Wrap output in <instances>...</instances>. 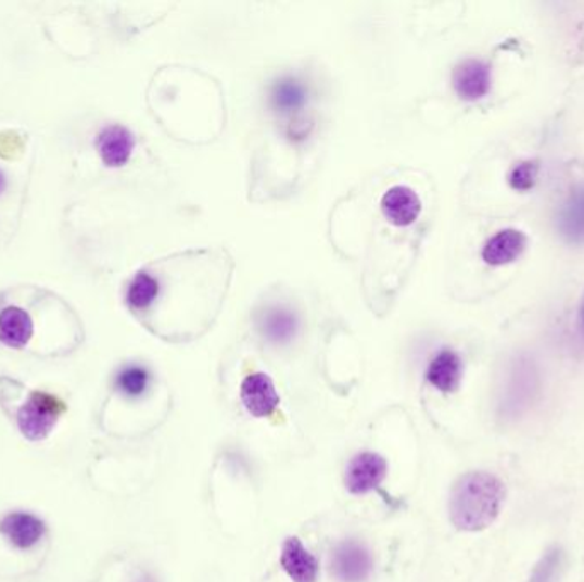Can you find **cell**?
<instances>
[{"label":"cell","instance_id":"6da1fadb","mask_svg":"<svg viewBox=\"0 0 584 582\" xmlns=\"http://www.w3.org/2000/svg\"><path fill=\"white\" fill-rule=\"evenodd\" d=\"M506 503V485L488 471H469L455 482L449 495L453 527L467 533L487 530Z\"/></svg>","mask_w":584,"mask_h":582},{"label":"cell","instance_id":"7a4b0ae2","mask_svg":"<svg viewBox=\"0 0 584 582\" xmlns=\"http://www.w3.org/2000/svg\"><path fill=\"white\" fill-rule=\"evenodd\" d=\"M541 372L533 359L520 355L512 360L500 393L499 415L506 422H515L529 414L541 395Z\"/></svg>","mask_w":584,"mask_h":582},{"label":"cell","instance_id":"3957f363","mask_svg":"<svg viewBox=\"0 0 584 582\" xmlns=\"http://www.w3.org/2000/svg\"><path fill=\"white\" fill-rule=\"evenodd\" d=\"M65 412V405L61 400L49 393H33L25 407L17 415L21 434L29 441H43L49 438L56 420Z\"/></svg>","mask_w":584,"mask_h":582},{"label":"cell","instance_id":"277c9868","mask_svg":"<svg viewBox=\"0 0 584 582\" xmlns=\"http://www.w3.org/2000/svg\"><path fill=\"white\" fill-rule=\"evenodd\" d=\"M389 473V463L383 456L365 451L348 461L345 470V486L354 495L377 491Z\"/></svg>","mask_w":584,"mask_h":582},{"label":"cell","instance_id":"5b68a950","mask_svg":"<svg viewBox=\"0 0 584 582\" xmlns=\"http://www.w3.org/2000/svg\"><path fill=\"white\" fill-rule=\"evenodd\" d=\"M332 572L341 582H363L371 575V552L356 540H345L332 552Z\"/></svg>","mask_w":584,"mask_h":582},{"label":"cell","instance_id":"8992f818","mask_svg":"<svg viewBox=\"0 0 584 582\" xmlns=\"http://www.w3.org/2000/svg\"><path fill=\"white\" fill-rule=\"evenodd\" d=\"M240 396L243 407L256 419L270 417L279 408L280 398L276 384L265 372L246 376L241 383Z\"/></svg>","mask_w":584,"mask_h":582},{"label":"cell","instance_id":"52a82bcc","mask_svg":"<svg viewBox=\"0 0 584 582\" xmlns=\"http://www.w3.org/2000/svg\"><path fill=\"white\" fill-rule=\"evenodd\" d=\"M97 149L104 166L122 168L132 157L136 139L124 125H109L98 134Z\"/></svg>","mask_w":584,"mask_h":582},{"label":"cell","instance_id":"ba28073f","mask_svg":"<svg viewBox=\"0 0 584 582\" xmlns=\"http://www.w3.org/2000/svg\"><path fill=\"white\" fill-rule=\"evenodd\" d=\"M381 211L390 223L402 228L416 223L422 211V202L412 188L395 185L381 199Z\"/></svg>","mask_w":584,"mask_h":582},{"label":"cell","instance_id":"9c48e42d","mask_svg":"<svg viewBox=\"0 0 584 582\" xmlns=\"http://www.w3.org/2000/svg\"><path fill=\"white\" fill-rule=\"evenodd\" d=\"M0 533L4 534L16 548L28 551L43 539L47 527L38 516L29 515V513H13L0 521Z\"/></svg>","mask_w":584,"mask_h":582},{"label":"cell","instance_id":"30bf717a","mask_svg":"<svg viewBox=\"0 0 584 582\" xmlns=\"http://www.w3.org/2000/svg\"><path fill=\"white\" fill-rule=\"evenodd\" d=\"M280 566L292 582H317L318 562L296 536L285 540L280 552Z\"/></svg>","mask_w":584,"mask_h":582},{"label":"cell","instance_id":"8fae6325","mask_svg":"<svg viewBox=\"0 0 584 582\" xmlns=\"http://www.w3.org/2000/svg\"><path fill=\"white\" fill-rule=\"evenodd\" d=\"M453 86L461 100H481L491 89V71L481 61L461 62L453 74Z\"/></svg>","mask_w":584,"mask_h":582},{"label":"cell","instance_id":"7c38bea8","mask_svg":"<svg viewBox=\"0 0 584 582\" xmlns=\"http://www.w3.org/2000/svg\"><path fill=\"white\" fill-rule=\"evenodd\" d=\"M461 375H464V364H461L460 355L445 349L432 357L426 371V379L441 393H455L460 388Z\"/></svg>","mask_w":584,"mask_h":582},{"label":"cell","instance_id":"4fadbf2b","mask_svg":"<svg viewBox=\"0 0 584 582\" xmlns=\"http://www.w3.org/2000/svg\"><path fill=\"white\" fill-rule=\"evenodd\" d=\"M526 248V236L518 229H505L497 232L485 244L482 250V258L488 265H506L511 264Z\"/></svg>","mask_w":584,"mask_h":582},{"label":"cell","instance_id":"5bb4252c","mask_svg":"<svg viewBox=\"0 0 584 582\" xmlns=\"http://www.w3.org/2000/svg\"><path fill=\"white\" fill-rule=\"evenodd\" d=\"M33 337V321L25 309L9 306L0 312V342L5 347L23 349Z\"/></svg>","mask_w":584,"mask_h":582},{"label":"cell","instance_id":"9a60e30c","mask_svg":"<svg viewBox=\"0 0 584 582\" xmlns=\"http://www.w3.org/2000/svg\"><path fill=\"white\" fill-rule=\"evenodd\" d=\"M308 100V89L296 77H282L270 88V104L280 115L301 112Z\"/></svg>","mask_w":584,"mask_h":582},{"label":"cell","instance_id":"2e32d148","mask_svg":"<svg viewBox=\"0 0 584 582\" xmlns=\"http://www.w3.org/2000/svg\"><path fill=\"white\" fill-rule=\"evenodd\" d=\"M560 235L572 244H584V187L577 188L569 197L559 214Z\"/></svg>","mask_w":584,"mask_h":582},{"label":"cell","instance_id":"e0dca14e","mask_svg":"<svg viewBox=\"0 0 584 582\" xmlns=\"http://www.w3.org/2000/svg\"><path fill=\"white\" fill-rule=\"evenodd\" d=\"M258 328L272 343H288L297 330V318L284 307H270L258 318Z\"/></svg>","mask_w":584,"mask_h":582},{"label":"cell","instance_id":"ac0fdd59","mask_svg":"<svg viewBox=\"0 0 584 582\" xmlns=\"http://www.w3.org/2000/svg\"><path fill=\"white\" fill-rule=\"evenodd\" d=\"M566 570L568 554L562 546L554 545L538 558L526 582H560L564 579Z\"/></svg>","mask_w":584,"mask_h":582},{"label":"cell","instance_id":"d6986e66","mask_svg":"<svg viewBox=\"0 0 584 582\" xmlns=\"http://www.w3.org/2000/svg\"><path fill=\"white\" fill-rule=\"evenodd\" d=\"M151 383V372L148 367L140 364H130L125 366L115 378L116 390L120 391L122 395L127 398H139L148 391Z\"/></svg>","mask_w":584,"mask_h":582},{"label":"cell","instance_id":"ffe728a7","mask_svg":"<svg viewBox=\"0 0 584 582\" xmlns=\"http://www.w3.org/2000/svg\"><path fill=\"white\" fill-rule=\"evenodd\" d=\"M536 176H538V164L535 161H526L512 169L509 184L518 192H529L530 188L535 187Z\"/></svg>","mask_w":584,"mask_h":582},{"label":"cell","instance_id":"44dd1931","mask_svg":"<svg viewBox=\"0 0 584 582\" xmlns=\"http://www.w3.org/2000/svg\"><path fill=\"white\" fill-rule=\"evenodd\" d=\"M5 187H8V181H5L4 173L0 172V195L4 192Z\"/></svg>","mask_w":584,"mask_h":582},{"label":"cell","instance_id":"7402d4cb","mask_svg":"<svg viewBox=\"0 0 584 582\" xmlns=\"http://www.w3.org/2000/svg\"><path fill=\"white\" fill-rule=\"evenodd\" d=\"M580 327H581V331H583L584 333V301H583V304H581V309H580Z\"/></svg>","mask_w":584,"mask_h":582}]
</instances>
